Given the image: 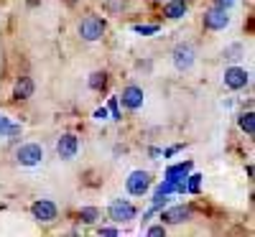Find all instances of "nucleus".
<instances>
[{
    "label": "nucleus",
    "instance_id": "dca6fc26",
    "mask_svg": "<svg viewBox=\"0 0 255 237\" xmlns=\"http://www.w3.org/2000/svg\"><path fill=\"white\" fill-rule=\"evenodd\" d=\"M105 82H108V74H105V72H95V74L90 77V87H92V90H102Z\"/></svg>",
    "mask_w": 255,
    "mask_h": 237
},
{
    "label": "nucleus",
    "instance_id": "f8f14e48",
    "mask_svg": "<svg viewBox=\"0 0 255 237\" xmlns=\"http://www.w3.org/2000/svg\"><path fill=\"white\" fill-rule=\"evenodd\" d=\"M33 90H36V84H33L31 77H20V79L15 82V97H18V100H28V97L33 95Z\"/></svg>",
    "mask_w": 255,
    "mask_h": 237
},
{
    "label": "nucleus",
    "instance_id": "a211bd4d",
    "mask_svg": "<svg viewBox=\"0 0 255 237\" xmlns=\"http://www.w3.org/2000/svg\"><path fill=\"white\" fill-rule=\"evenodd\" d=\"M148 235H151V237H163L166 235V227L163 225H153V227H148Z\"/></svg>",
    "mask_w": 255,
    "mask_h": 237
},
{
    "label": "nucleus",
    "instance_id": "f03ea898",
    "mask_svg": "<svg viewBox=\"0 0 255 237\" xmlns=\"http://www.w3.org/2000/svg\"><path fill=\"white\" fill-rule=\"evenodd\" d=\"M171 59H174V67H176L179 72H189L191 67H194L197 51H194V46H191V44H176Z\"/></svg>",
    "mask_w": 255,
    "mask_h": 237
},
{
    "label": "nucleus",
    "instance_id": "9b49d317",
    "mask_svg": "<svg viewBox=\"0 0 255 237\" xmlns=\"http://www.w3.org/2000/svg\"><path fill=\"white\" fill-rule=\"evenodd\" d=\"M120 100H123V105L128 107V110H138V107L143 105V90L135 87V84H130V87L123 90Z\"/></svg>",
    "mask_w": 255,
    "mask_h": 237
},
{
    "label": "nucleus",
    "instance_id": "6e6552de",
    "mask_svg": "<svg viewBox=\"0 0 255 237\" xmlns=\"http://www.w3.org/2000/svg\"><path fill=\"white\" fill-rule=\"evenodd\" d=\"M151 186V174L148 171H133L130 176H128V191L133 194V197H143Z\"/></svg>",
    "mask_w": 255,
    "mask_h": 237
},
{
    "label": "nucleus",
    "instance_id": "4468645a",
    "mask_svg": "<svg viewBox=\"0 0 255 237\" xmlns=\"http://www.w3.org/2000/svg\"><path fill=\"white\" fill-rule=\"evenodd\" d=\"M240 127H243L248 135H255V115H253L250 110L240 115Z\"/></svg>",
    "mask_w": 255,
    "mask_h": 237
},
{
    "label": "nucleus",
    "instance_id": "423d86ee",
    "mask_svg": "<svg viewBox=\"0 0 255 237\" xmlns=\"http://www.w3.org/2000/svg\"><path fill=\"white\" fill-rule=\"evenodd\" d=\"M79 150V140L74 133H64L59 140H56V156L64 158V161H72Z\"/></svg>",
    "mask_w": 255,
    "mask_h": 237
},
{
    "label": "nucleus",
    "instance_id": "6ab92c4d",
    "mask_svg": "<svg viewBox=\"0 0 255 237\" xmlns=\"http://www.w3.org/2000/svg\"><path fill=\"white\" fill-rule=\"evenodd\" d=\"M100 235H105V237H115L118 230H115V227H100Z\"/></svg>",
    "mask_w": 255,
    "mask_h": 237
},
{
    "label": "nucleus",
    "instance_id": "2eb2a0df",
    "mask_svg": "<svg viewBox=\"0 0 255 237\" xmlns=\"http://www.w3.org/2000/svg\"><path fill=\"white\" fill-rule=\"evenodd\" d=\"M79 217H82V222H84V225H92V222L100 217V212H97L95 207H84V209L79 212Z\"/></svg>",
    "mask_w": 255,
    "mask_h": 237
},
{
    "label": "nucleus",
    "instance_id": "ddd939ff",
    "mask_svg": "<svg viewBox=\"0 0 255 237\" xmlns=\"http://www.w3.org/2000/svg\"><path fill=\"white\" fill-rule=\"evenodd\" d=\"M184 13H186V3H184V0H171V3H166V5H163V15H166V18H171V20L181 18Z\"/></svg>",
    "mask_w": 255,
    "mask_h": 237
},
{
    "label": "nucleus",
    "instance_id": "1a4fd4ad",
    "mask_svg": "<svg viewBox=\"0 0 255 237\" xmlns=\"http://www.w3.org/2000/svg\"><path fill=\"white\" fill-rule=\"evenodd\" d=\"M31 214H33L38 222H46V225H49V222L56 220V204L49 202V199H38V202H33Z\"/></svg>",
    "mask_w": 255,
    "mask_h": 237
},
{
    "label": "nucleus",
    "instance_id": "4be33fe9",
    "mask_svg": "<svg viewBox=\"0 0 255 237\" xmlns=\"http://www.w3.org/2000/svg\"><path fill=\"white\" fill-rule=\"evenodd\" d=\"M197 186H199V176H191V184H189V189H191V191H197Z\"/></svg>",
    "mask_w": 255,
    "mask_h": 237
},
{
    "label": "nucleus",
    "instance_id": "0eeeda50",
    "mask_svg": "<svg viewBox=\"0 0 255 237\" xmlns=\"http://www.w3.org/2000/svg\"><path fill=\"white\" fill-rule=\"evenodd\" d=\"M227 23H230V15L225 8L215 5L204 13V28H209V31H222V28H227Z\"/></svg>",
    "mask_w": 255,
    "mask_h": 237
},
{
    "label": "nucleus",
    "instance_id": "aec40b11",
    "mask_svg": "<svg viewBox=\"0 0 255 237\" xmlns=\"http://www.w3.org/2000/svg\"><path fill=\"white\" fill-rule=\"evenodd\" d=\"M232 3H235V0H215V5H217V8H225V10H227Z\"/></svg>",
    "mask_w": 255,
    "mask_h": 237
},
{
    "label": "nucleus",
    "instance_id": "39448f33",
    "mask_svg": "<svg viewBox=\"0 0 255 237\" xmlns=\"http://www.w3.org/2000/svg\"><path fill=\"white\" fill-rule=\"evenodd\" d=\"M191 214H194V209H191L189 204H179V207H171L161 212V222L163 225H184L191 220Z\"/></svg>",
    "mask_w": 255,
    "mask_h": 237
},
{
    "label": "nucleus",
    "instance_id": "9d476101",
    "mask_svg": "<svg viewBox=\"0 0 255 237\" xmlns=\"http://www.w3.org/2000/svg\"><path fill=\"white\" fill-rule=\"evenodd\" d=\"M248 82H250V74L243 67H230L225 72V87L227 90H243Z\"/></svg>",
    "mask_w": 255,
    "mask_h": 237
},
{
    "label": "nucleus",
    "instance_id": "20e7f679",
    "mask_svg": "<svg viewBox=\"0 0 255 237\" xmlns=\"http://www.w3.org/2000/svg\"><path fill=\"white\" fill-rule=\"evenodd\" d=\"M15 158H18L20 166H38L41 161H44V148H41L38 143H26V145L18 148Z\"/></svg>",
    "mask_w": 255,
    "mask_h": 237
},
{
    "label": "nucleus",
    "instance_id": "412c9836",
    "mask_svg": "<svg viewBox=\"0 0 255 237\" xmlns=\"http://www.w3.org/2000/svg\"><path fill=\"white\" fill-rule=\"evenodd\" d=\"M135 31H138V33H153V31H156V26H145V28H143V26H138Z\"/></svg>",
    "mask_w": 255,
    "mask_h": 237
},
{
    "label": "nucleus",
    "instance_id": "7ed1b4c3",
    "mask_svg": "<svg viewBox=\"0 0 255 237\" xmlns=\"http://www.w3.org/2000/svg\"><path fill=\"white\" fill-rule=\"evenodd\" d=\"M108 214H110V220H113V222L123 225V222L135 220V214H138V212H135V207H133L130 202H125V199H115V202H110Z\"/></svg>",
    "mask_w": 255,
    "mask_h": 237
},
{
    "label": "nucleus",
    "instance_id": "f3484780",
    "mask_svg": "<svg viewBox=\"0 0 255 237\" xmlns=\"http://www.w3.org/2000/svg\"><path fill=\"white\" fill-rule=\"evenodd\" d=\"M123 5H125V0H108V3H105V8H108L110 13H118Z\"/></svg>",
    "mask_w": 255,
    "mask_h": 237
},
{
    "label": "nucleus",
    "instance_id": "f257e3e1",
    "mask_svg": "<svg viewBox=\"0 0 255 237\" xmlns=\"http://www.w3.org/2000/svg\"><path fill=\"white\" fill-rule=\"evenodd\" d=\"M79 36L84 41H100L105 36V20L100 15H87L79 23Z\"/></svg>",
    "mask_w": 255,
    "mask_h": 237
}]
</instances>
